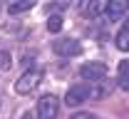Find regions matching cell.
Returning a JSON list of instances; mask_svg holds the SVG:
<instances>
[{"mask_svg": "<svg viewBox=\"0 0 129 119\" xmlns=\"http://www.w3.org/2000/svg\"><path fill=\"white\" fill-rule=\"evenodd\" d=\"M104 5H107V3L89 0V3H84V5H82V13H84V15H102V13H104Z\"/></svg>", "mask_w": 129, "mask_h": 119, "instance_id": "52a82bcc", "label": "cell"}, {"mask_svg": "<svg viewBox=\"0 0 129 119\" xmlns=\"http://www.w3.org/2000/svg\"><path fill=\"white\" fill-rule=\"evenodd\" d=\"M52 50H55V55H60V57H75V55H80L82 45L75 37H60L57 42H52Z\"/></svg>", "mask_w": 129, "mask_h": 119, "instance_id": "277c9868", "label": "cell"}, {"mask_svg": "<svg viewBox=\"0 0 129 119\" xmlns=\"http://www.w3.org/2000/svg\"><path fill=\"white\" fill-rule=\"evenodd\" d=\"M32 5H35L32 0H22V3H13V5L8 8V13H10V15H20V13H25V10H30Z\"/></svg>", "mask_w": 129, "mask_h": 119, "instance_id": "8fae6325", "label": "cell"}, {"mask_svg": "<svg viewBox=\"0 0 129 119\" xmlns=\"http://www.w3.org/2000/svg\"><path fill=\"white\" fill-rule=\"evenodd\" d=\"M62 25H64V20L60 15H50V20H47V30H50V32H60Z\"/></svg>", "mask_w": 129, "mask_h": 119, "instance_id": "7c38bea8", "label": "cell"}, {"mask_svg": "<svg viewBox=\"0 0 129 119\" xmlns=\"http://www.w3.org/2000/svg\"><path fill=\"white\" fill-rule=\"evenodd\" d=\"M89 94H92V89L87 85H75V87H70V92L64 94V104H67V107H77V104L87 102Z\"/></svg>", "mask_w": 129, "mask_h": 119, "instance_id": "5b68a950", "label": "cell"}, {"mask_svg": "<svg viewBox=\"0 0 129 119\" xmlns=\"http://www.w3.org/2000/svg\"><path fill=\"white\" fill-rule=\"evenodd\" d=\"M119 87H122L124 92L129 89V62H127V60L119 65Z\"/></svg>", "mask_w": 129, "mask_h": 119, "instance_id": "30bf717a", "label": "cell"}, {"mask_svg": "<svg viewBox=\"0 0 129 119\" xmlns=\"http://www.w3.org/2000/svg\"><path fill=\"white\" fill-rule=\"evenodd\" d=\"M112 89H114V82H109V80H102V82L97 85V89L92 92V94H94L97 99H102V97H107V94H109Z\"/></svg>", "mask_w": 129, "mask_h": 119, "instance_id": "9c48e42d", "label": "cell"}, {"mask_svg": "<svg viewBox=\"0 0 129 119\" xmlns=\"http://www.w3.org/2000/svg\"><path fill=\"white\" fill-rule=\"evenodd\" d=\"M60 114V99L55 94H45L37 102V119H57Z\"/></svg>", "mask_w": 129, "mask_h": 119, "instance_id": "7a4b0ae2", "label": "cell"}, {"mask_svg": "<svg viewBox=\"0 0 129 119\" xmlns=\"http://www.w3.org/2000/svg\"><path fill=\"white\" fill-rule=\"evenodd\" d=\"M70 119H94V114H89V112H77V114H72Z\"/></svg>", "mask_w": 129, "mask_h": 119, "instance_id": "5bb4252c", "label": "cell"}, {"mask_svg": "<svg viewBox=\"0 0 129 119\" xmlns=\"http://www.w3.org/2000/svg\"><path fill=\"white\" fill-rule=\"evenodd\" d=\"M40 80H42L40 69H27L15 80V92L17 94H30V92H35V87L40 85Z\"/></svg>", "mask_w": 129, "mask_h": 119, "instance_id": "6da1fadb", "label": "cell"}, {"mask_svg": "<svg viewBox=\"0 0 129 119\" xmlns=\"http://www.w3.org/2000/svg\"><path fill=\"white\" fill-rule=\"evenodd\" d=\"M104 15L109 17L112 22H119L122 17L127 15V3H122V0H112V3H107V5H104Z\"/></svg>", "mask_w": 129, "mask_h": 119, "instance_id": "8992f818", "label": "cell"}, {"mask_svg": "<svg viewBox=\"0 0 129 119\" xmlns=\"http://www.w3.org/2000/svg\"><path fill=\"white\" fill-rule=\"evenodd\" d=\"M20 119H32V114H30V112H25V114H22Z\"/></svg>", "mask_w": 129, "mask_h": 119, "instance_id": "9a60e30c", "label": "cell"}, {"mask_svg": "<svg viewBox=\"0 0 129 119\" xmlns=\"http://www.w3.org/2000/svg\"><path fill=\"white\" fill-rule=\"evenodd\" d=\"M80 77L84 82H102L107 77V65L104 62H87L80 67Z\"/></svg>", "mask_w": 129, "mask_h": 119, "instance_id": "3957f363", "label": "cell"}, {"mask_svg": "<svg viewBox=\"0 0 129 119\" xmlns=\"http://www.w3.org/2000/svg\"><path fill=\"white\" fill-rule=\"evenodd\" d=\"M10 67H13V57H10V52H8V50H0V69L8 72Z\"/></svg>", "mask_w": 129, "mask_h": 119, "instance_id": "4fadbf2b", "label": "cell"}, {"mask_svg": "<svg viewBox=\"0 0 129 119\" xmlns=\"http://www.w3.org/2000/svg\"><path fill=\"white\" fill-rule=\"evenodd\" d=\"M114 45H117V50H122V52L129 50V27L127 25H122V30H119V35H117Z\"/></svg>", "mask_w": 129, "mask_h": 119, "instance_id": "ba28073f", "label": "cell"}]
</instances>
